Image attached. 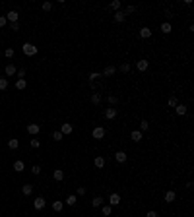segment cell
I'll use <instances>...</instances> for the list:
<instances>
[{
    "label": "cell",
    "mask_w": 194,
    "mask_h": 217,
    "mask_svg": "<svg viewBox=\"0 0 194 217\" xmlns=\"http://www.w3.org/2000/svg\"><path fill=\"white\" fill-rule=\"evenodd\" d=\"M161 31H163V33H167V35L173 31V27H171V23H169V21H163V23H161Z\"/></svg>",
    "instance_id": "7402d4cb"
},
{
    "label": "cell",
    "mask_w": 194,
    "mask_h": 217,
    "mask_svg": "<svg viewBox=\"0 0 194 217\" xmlns=\"http://www.w3.org/2000/svg\"><path fill=\"white\" fill-rule=\"evenodd\" d=\"M39 146H41V141H39V140H31V147H33V149H37Z\"/></svg>",
    "instance_id": "7bdbcfd3"
},
{
    "label": "cell",
    "mask_w": 194,
    "mask_h": 217,
    "mask_svg": "<svg viewBox=\"0 0 194 217\" xmlns=\"http://www.w3.org/2000/svg\"><path fill=\"white\" fill-rule=\"evenodd\" d=\"M21 51H23L25 56H35V54H37V47L33 45V43H23Z\"/></svg>",
    "instance_id": "6da1fadb"
},
{
    "label": "cell",
    "mask_w": 194,
    "mask_h": 217,
    "mask_svg": "<svg viewBox=\"0 0 194 217\" xmlns=\"http://www.w3.org/2000/svg\"><path fill=\"white\" fill-rule=\"evenodd\" d=\"M39 132H41V126H39V124H27V134L37 136Z\"/></svg>",
    "instance_id": "52a82bcc"
},
{
    "label": "cell",
    "mask_w": 194,
    "mask_h": 217,
    "mask_svg": "<svg viewBox=\"0 0 194 217\" xmlns=\"http://www.w3.org/2000/svg\"><path fill=\"white\" fill-rule=\"evenodd\" d=\"M12 31H19V23H18V21L12 23Z\"/></svg>",
    "instance_id": "bcb514c9"
},
{
    "label": "cell",
    "mask_w": 194,
    "mask_h": 217,
    "mask_svg": "<svg viewBox=\"0 0 194 217\" xmlns=\"http://www.w3.org/2000/svg\"><path fill=\"white\" fill-rule=\"evenodd\" d=\"M107 101H109V105H116V103H118V97L109 95V97H107Z\"/></svg>",
    "instance_id": "d590c367"
},
{
    "label": "cell",
    "mask_w": 194,
    "mask_h": 217,
    "mask_svg": "<svg viewBox=\"0 0 194 217\" xmlns=\"http://www.w3.org/2000/svg\"><path fill=\"white\" fill-rule=\"evenodd\" d=\"M116 115H118V111H116V108H113V107L105 108V118H107V120H113V118H116Z\"/></svg>",
    "instance_id": "277c9868"
},
{
    "label": "cell",
    "mask_w": 194,
    "mask_h": 217,
    "mask_svg": "<svg viewBox=\"0 0 194 217\" xmlns=\"http://www.w3.org/2000/svg\"><path fill=\"white\" fill-rule=\"evenodd\" d=\"M101 101H103L101 93H91V103H93V105H101Z\"/></svg>",
    "instance_id": "d6986e66"
},
{
    "label": "cell",
    "mask_w": 194,
    "mask_h": 217,
    "mask_svg": "<svg viewBox=\"0 0 194 217\" xmlns=\"http://www.w3.org/2000/svg\"><path fill=\"white\" fill-rule=\"evenodd\" d=\"M6 21H8L6 16H0V27H4V25H6Z\"/></svg>",
    "instance_id": "ee69618b"
},
{
    "label": "cell",
    "mask_w": 194,
    "mask_h": 217,
    "mask_svg": "<svg viewBox=\"0 0 194 217\" xmlns=\"http://www.w3.org/2000/svg\"><path fill=\"white\" fill-rule=\"evenodd\" d=\"M148 66H149V62L146 60V58H142V60H138V62H136V70H138V72H146V70H148Z\"/></svg>",
    "instance_id": "3957f363"
},
{
    "label": "cell",
    "mask_w": 194,
    "mask_h": 217,
    "mask_svg": "<svg viewBox=\"0 0 194 217\" xmlns=\"http://www.w3.org/2000/svg\"><path fill=\"white\" fill-rule=\"evenodd\" d=\"M31 172H33V174H39V172H41V167H39V165H33V167H31Z\"/></svg>",
    "instance_id": "b9f144b4"
},
{
    "label": "cell",
    "mask_w": 194,
    "mask_h": 217,
    "mask_svg": "<svg viewBox=\"0 0 194 217\" xmlns=\"http://www.w3.org/2000/svg\"><path fill=\"white\" fill-rule=\"evenodd\" d=\"M78 194H80V196H84V194H85V188H84V186H80V188H78Z\"/></svg>",
    "instance_id": "7dc6e473"
},
{
    "label": "cell",
    "mask_w": 194,
    "mask_h": 217,
    "mask_svg": "<svg viewBox=\"0 0 194 217\" xmlns=\"http://www.w3.org/2000/svg\"><path fill=\"white\" fill-rule=\"evenodd\" d=\"M76 202H78V198L74 196V194H70V196L66 198V202H64V204H66V205H76Z\"/></svg>",
    "instance_id": "4316f807"
},
{
    "label": "cell",
    "mask_w": 194,
    "mask_h": 217,
    "mask_svg": "<svg viewBox=\"0 0 194 217\" xmlns=\"http://www.w3.org/2000/svg\"><path fill=\"white\" fill-rule=\"evenodd\" d=\"M60 132H62V134H72V132H74V126H72V124H68V122H64V124H62V128H60Z\"/></svg>",
    "instance_id": "2e32d148"
},
{
    "label": "cell",
    "mask_w": 194,
    "mask_h": 217,
    "mask_svg": "<svg viewBox=\"0 0 194 217\" xmlns=\"http://www.w3.org/2000/svg\"><path fill=\"white\" fill-rule=\"evenodd\" d=\"M21 192H23L25 196H31V194H33V186L31 184H23V186H21Z\"/></svg>",
    "instance_id": "603a6c76"
},
{
    "label": "cell",
    "mask_w": 194,
    "mask_h": 217,
    "mask_svg": "<svg viewBox=\"0 0 194 217\" xmlns=\"http://www.w3.org/2000/svg\"><path fill=\"white\" fill-rule=\"evenodd\" d=\"M105 204V200H103V196H95V198L91 200V205L93 207H101V205Z\"/></svg>",
    "instance_id": "4fadbf2b"
},
{
    "label": "cell",
    "mask_w": 194,
    "mask_h": 217,
    "mask_svg": "<svg viewBox=\"0 0 194 217\" xmlns=\"http://www.w3.org/2000/svg\"><path fill=\"white\" fill-rule=\"evenodd\" d=\"M146 217H157V211H153V209H149L148 213H146Z\"/></svg>",
    "instance_id": "f6af8a7d"
},
{
    "label": "cell",
    "mask_w": 194,
    "mask_h": 217,
    "mask_svg": "<svg viewBox=\"0 0 194 217\" xmlns=\"http://www.w3.org/2000/svg\"><path fill=\"white\" fill-rule=\"evenodd\" d=\"M101 211H103V215H111L113 213V205H101Z\"/></svg>",
    "instance_id": "83f0119b"
},
{
    "label": "cell",
    "mask_w": 194,
    "mask_h": 217,
    "mask_svg": "<svg viewBox=\"0 0 194 217\" xmlns=\"http://www.w3.org/2000/svg\"><path fill=\"white\" fill-rule=\"evenodd\" d=\"M8 147H10V149H18V147H19V141L16 140V138H12V140H8Z\"/></svg>",
    "instance_id": "484cf974"
},
{
    "label": "cell",
    "mask_w": 194,
    "mask_h": 217,
    "mask_svg": "<svg viewBox=\"0 0 194 217\" xmlns=\"http://www.w3.org/2000/svg\"><path fill=\"white\" fill-rule=\"evenodd\" d=\"M25 85H27V82H25V80H18V82H16V89H19V91H21V89H25Z\"/></svg>",
    "instance_id": "f1b7e54d"
},
{
    "label": "cell",
    "mask_w": 194,
    "mask_h": 217,
    "mask_svg": "<svg viewBox=\"0 0 194 217\" xmlns=\"http://www.w3.org/2000/svg\"><path fill=\"white\" fill-rule=\"evenodd\" d=\"M4 72H6V76H14V74L18 72V68H16L14 64H8L6 68H4Z\"/></svg>",
    "instance_id": "ffe728a7"
},
{
    "label": "cell",
    "mask_w": 194,
    "mask_h": 217,
    "mask_svg": "<svg viewBox=\"0 0 194 217\" xmlns=\"http://www.w3.org/2000/svg\"><path fill=\"white\" fill-rule=\"evenodd\" d=\"M118 70L122 72V74H126V72H130V64H126V62L120 64V66H118Z\"/></svg>",
    "instance_id": "d6a6232c"
},
{
    "label": "cell",
    "mask_w": 194,
    "mask_h": 217,
    "mask_svg": "<svg viewBox=\"0 0 194 217\" xmlns=\"http://www.w3.org/2000/svg\"><path fill=\"white\" fill-rule=\"evenodd\" d=\"M18 18H19V14L16 12V10H10V12L6 14V19H8V21H12V23H16V21H18Z\"/></svg>",
    "instance_id": "9c48e42d"
},
{
    "label": "cell",
    "mask_w": 194,
    "mask_h": 217,
    "mask_svg": "<svg viewBox=\"0 0 194 217\" xmlns=\"http://www.w3.org/2000/svg\"><path fill=\"white\" fill-rule=\"evenodd\" d=\"M16 74H18V78H19V80H25V70H23V68H19V70L16 72Z\"/></svg>",
    "instance_id": "74e56055"
},
{
    "label": "cell",
    "mask_w": 194,
    "mask_h": 217,
    "mask_svg": "<svg viewBox=\"0 0 194 217\" xmlns=\"http://www.w3.org/2000/svg\"><path fill=\"white\" fill-rule=\"evenodd\" d=\"M93 165H95L97 169H103V167H105V157H101V155H99V157H95Z\"/></svg>",
    "instance_id": "44dd1931"
},
{
    "label": "cell",
    "mask_w": 194,
    "mask_h": 217,
    "mask_svg": "<svg viewBox=\"0 0 194 217\" xmlns=\"http://www.w3.org/2000/svg\"><path fill=\"white\" fill-rule=\"evenodd\" d=\"M99 78H101L99 72H89V82H95V80H99Z\"/></svg>",
    "instance_id": "836d02e7"
},
{
    "label": "cell",
    "mask_w": 194,
    "mask_h": 217,
    "mask_svg": "<svg viewBox=\"0 0 194 217\" xmlns=\"http://www.w3.org/2000/svg\"><path fill=\"white\" fill-rule=\"evenodd\" d=\"M111 10H116V12H118V10H120V2H118V0H115V2L111 4Z\"/></svg>",
    "instance_id": "8d00e7d4"
},
{
    "label": "cell",
    "mask_w": 194,
    "mask_h": 217,
    "mask_svg": "<svg viewBox=\"0 0 194 217\" xmlns=\"http://www.w3.org/2000/svg\"><path fill=\"white\" fill-rule=\"evenodd\" d=\"M109 205H120V194L113 192V194L109 196Z\"/></svg>",
    "instance_id": "5b68a950"
},
{
    "label": "cell",
    "mask_w": 194,
    "mask_h": 217,
    "mask_svg": "<svg viewBox=\"0 0 194 217\" xmlns=\"http://www.w3.org/2000/svg\"><path fill=\"white\" fill-rule=\"evenodd\" d=\"M115 161L116 163H124V161H126V153H124V151H116L115 153Z\"/></svg>",
    "instance_id": "ac0fdd59"
},
{
    "label": "cell",
    "mask_w": 194,
    "mask_h": 217,
    "mask_svg": "<svg viewBox=\"0 0 194 217\" xmlns=\"http://www.w3.org/2000/svg\"><path fill=\"white\" fill-rule=\"evenodd\" d=\"M62 138H64V134H62V132H58V130H56V132H52V140L60 141V140H62Z\"/></svg>",
    "instance_id": "1f68e13d"
},
{
    "label": "cell",
    "mask_w": 194,
    "mask_h": 217,
    "mask_svg": "<svg viewBox=\"0 0 194 217\" xmlns=\"http://www.w3.org/2000/svg\"><path fill=\"white\" fill-rule=\"evenodd\" d=\"M4 54H6L8 58H12L14 54H16V51H14V49H6V51H4Z\"/></svg>",
    "instance_id": "ab89813d"
},
{
    "label": "cell",
    "mask_w": 194,
    "mask_h": 217,
    "mask_svg": "<svg viewBox=\"0 0 194 217\" xmlns=\"http://www.w3.org/2000/svg\"><path fill=\"white\" fill-rule=\"evenodd\" d=\"M115 72H116L115 66H107V68L103 70V74H101V78H111L113 74H115Z\"/></svg>",
    "instance_id": "8fae6325"
},
{
    "label": "cell",
    "mask_w": 194,
    "mask_h": 217,
    "mask_svg": "<svg viewBox=\"0 0 194 217\" xmlns=\"http://www.w3.org/2000/svg\"><path fill=\"white\" fill-rule=\"evenodd\" d=\"M186 111H188L186 105H182V103H179V105L175 107V113H177L179 116H184V115H186Z\"/></svg>",
    "instance_id": "30bf717a"
},
{
    "label": "cell",
    "mask_w": 194,
    "mask_h": 217,
    "mask_svg": "<svg viewBox=\"0 0 194 217\" xmlns=\"http://www.w3.org/2000/svg\"><path fill=\"white\" fill-rule=\"evenodd\" d=\"M43 10H45V12H51L52 4H51V2H43Z\"/></svg>",
    "instance_id": "f35d334b"
},
{
    "label": "cell",
    "mask_w": 194,
    "mask_h": 217,
    "mask_svg": "<svg viewBox=\"0 0 194 217\" xmlns=\"http://www.w3.org/2000/svg\"><path fill=\"white\" fill-rule=\"evenodd\" d=\"M136 12V6H126V10H124V14L128 16V14H134Z\"/></svg>",
    "instance_id": "60d3db41"
},
{
    "label": "cell",
    "mask_w": 194,
    "mask_h": 217,
    "mask_svg": "<svg viewBox=\"0 0 194 217\" xmlns=\"http://www.w3.org/2000/svg\"><path fill=\"white\" fill-rule=\"evenodd\" d=\"M47 205V202H45V198H43V196H39V198H35L33 200V207H35V209H43V207H45Z\"/></svg>",
    "instance_id": "7a4b0ae2"
},
{
    "label": "cell",
    "mask_w": 194,
    "mask_h": 217,
    "mask_svg": "<svg viewBox=\"0 0 194 217\" xmlns=\"http://www.w3.org/2000/svg\"><path fill=\"white\" fill-rule=\"evenodd\" d=\"M124 19H126V14H124L122 10H118V12H115V21H118V23H122Z\"/></svg>",
    "instance_id": "e0dca14e"
},
{
    "label": "cell",
    "mask_w": 194,
    "mask_h": 217,
    "mask_svg": "<svg viewBox=\"0 0 194 217\" xmlns=\"http://www.w3.org/2000/svg\"><path fill=\"white\" fill-rule=\"evenodd\" d=\"M167 105H169V107H177V105H179V101H177V97H169V99H167Z\"/></svg>",
    "instance_id": "4dcf8cb0"
},
{
    "label": "cell",
    "mask_w": 194,
    "mask_h": 217,
    "mask_svg": "<svg viewBox=\"0 0 194 217\" xmlns=\"http://www.w3.org/2000/svg\"><path fill=\"white\" fill-rule=\"evenodd\" d=\"M8 87V80L6 78H0V91H4Z\"/></svg>",
    "instance_id": "e575fe53"
},
{
    "label": "cell",
    "mask_w": 194,
    "mask_h": 217,
    "mask_svg": "<svg viewBox=\"0 0 194 217\" xmlns=\"http://www.w3.org/2000/svg\"><path fill=\"white\" fill-rule=\"evenodd\" d=\"M52 179L56 180V182H60V180H64V171H60V169H56V171H52Z\"/></svg>",
    "instance_id": "7c38bea8"
},
{
    "label": "cell",
    "mask_w": 194,
    "mask_h": 217,
    "mask_svg": "<svg viewBox=\"0 0 194 217\" xmlns=\"http://www.w3.org/2000/svg\"><path fill=\"white\" fill-rule=\"evenodd\" d=\"M130 140L142 141V132H140V130H132V132H130Z\"/></svg>",
    "instance_id": "9a60e30c"
},
{
    "label": "cell",
    "mask_w": 194,
    "mask_h": 217,
    "mask_svg": "<svg viewBox=\"0 0 194 217\" xmlns=\"http://www.w3.org/2000/svg\"><path fill=\"white\" fill-rule=\"evenodd\" d=\"M23 169H25L23 161H16V163H14V171H16V172H21Z\"/></svg>",
    "instance_id": "cb8c5ba5"
},
{
    "label": "cell",
    "mask_w": 194,
    "mask_h": 217,
    "mask_svg": "<svg viewBox=\"0 0 194 217\" xmlns=\"http://www.w3.org/2000/svg\"><path fill=\"white\" fill-rule=\"evenodd\" d=\"M62 207H64V202H52V209L56 211V213H60Z\"/></svg>",
    "instance_id": "d4e9b609"
},
{
    "label": "cell",
    "mask_w": 194,
    "mask_h": 217,
    "mask_svg": "<svg viewBox=\"0 0 194 217\" xmlns=\"http://www.w3.org/2000/svg\"><path fill=\"white\" fill-rule=\"evenodd\" d=\"M163 198H165V202H167V204H173V202H175V198H177V194H175V190H167Z\"/></svg>",
    "instance_id": "ba28073f"
},
{
    "label": "cell",
    "mask_w": 194,
    "mask_h": 217,
    "mask_svg": "<svg viewBox=\"0 0 194 217\" xmlns=\"http://www.w3.org/2000/svg\"><path fill=\"white\" fill-rule=\"evenodd\" d=\"M140 37H142V39H149V37H151V29L144 25L142 29H140Z\"/></svg>",
    "instance_id": "5bb4252c"
},
{
    "label": "cell",
    "mask_w": 194,
    "mask_h": 217,
    "mask_svg": "<svg viewBox=\"0 0 194 217\" xmlns=\"http://www.w3.org/2000/svg\"><path fill=\"white\" fill-rule=\"evenodd\" d=\"M93 138H95V140H101V138H105V128H103V126L93 128Z\"/></svg>",
    "instance_id": "8992f818"
},
{
    "label": "cell",
    "mask_w": 194,
    "mask_h": 217,
    "mask_svg": "<svg viewBox=\"0 0 194 217\" xmlns=\"http://www.w3.org/2000/svg\"><path fill=\"white\" fill-rule=\"evenodd\" d=\"M149 130V122L148 120H142L140 122V132H148Z\"/></svg>",
    "instance_id": "f546056e"
}]
</instances>
